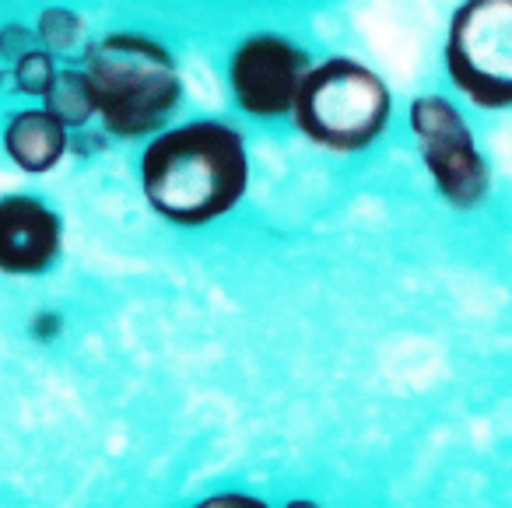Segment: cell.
I'll return each instance as SVG.
<instances>
[{"label": "cell", "mask_w": 512, "mask_h": 508, "mask_svg": "<svg viewBox=\"0 0 512 508\" xmlns=\"http://www.w3.org/2000/svg\"><path fill=\"white\" fill-rule=\"evenodd\" d=\"M249 169L242 130L218 116L169 123L137 158L148 207L179 228H204L232 214L249 190Z\"/></svg>", "instance_id": "6da1fadb"}, {"label": "cell", "mask_w": 512, "mask_h": 508, "mask_svg": "<svg viewBox=\"0 0 512 508\" xmlns=\"http://www.w3.org/2000/svg\"><path fill=\"white\" fill-rule=\"evenodd\" d=\"M99 92V130L109 141H148L176 123L183 74L165 43L137 29H113L92 39L78 60Z\"/></svg>", "instance_id": "7a4b0ae2"}, {"label": "cell", "mask_w": 512, "mask_h": 508, "mask_svg": "<svg viewBox=\"0 0 512 508\" xmlns=\"http://www.w3.org/2000/svg\"><path fill=\"white\" fill-rule=\"evenodd\" d=\"M393 120V92L383 74L358 57L313 60L295 102L292 123L313 148L330 155L369 151Z\"/></svg>", "instance_id": "3957f363"}, {"label": "cell", "mask_w": 512, "mask_h": 508, "mask_svg": "<svg viewBox=\"0 0 512 508\" xmlns=\"http://www.w3.org/2000/svg\"><path fill=\"white\" fill-rule=\"evenodd\" d=\"M442 67L474 109H512V0H460L446 25Z\"/></svg>", "instance_id": "277c9868"}, {"label": "cell", "mask_w": 512, "mask_h": 508, "mask_svg": "<svg viewBox=\"0 0 512 508\" xmlns=\"http://www.w3.org/2000/svg\"><path fill=\"white\" fill-rule=\"evenodd\" d=\"M407 130L435 193L456 211H474L491 193V165L474 127L449 95L421 92L407 106Z\"/></svg>", "instance_id": "5b68a950"}, {"label": "cell", "mask_w": 512, "mask_h": 508, "mask_svg": "<svg viewBox=\"0 0 512 508\" xmlns=\"http://www.w3.org/2000/svg\"><path fill=\"white\" fill-rule=\"evenodd\" d=\"M309 67H313V53L295 39L281 32H253L228 53V95L249 120H285L295 113Z\"/></svg>", "instance_id": "8992f818"}, {"label": "cell", "mask_w": 512, "mask_h": 508, "mask_svg": "<svg viewBox=\"0 0 512 508\" xmlns=\"http://www.w3.org/2000/svg\"><path fill=\"white\" fill-rule=\"evenodd\" d=\"M64 253V221L36 193L0 197V274L39 277Z\"/></svg>", "instance_id": "52a82bcc"}, {"label": "cell", "mask_w": 512, "mask_h": 508, "mask_svg": "<svg viewBox=\"0 0 512 508\" xmlns=\"http://www.w3.org/2000/svg\"><path fill=\"white\" fill-rule=\"evenodd\" d=\"M0 148L8 155L15 169L25 176H46V172L60 169L64 158L74 148V134L43 106H22L4 120L0 127Z\"/></svg>", "instance_id": "ba28073f"}, {"label": "cell", "mask_w": 512, "mask_h": 508, "mask_svg": "<svg viewBox=\"0 0 512 508\" xmlns=\"http://www.w3.org/2000/svg\"><path fill=\"white\" fill-rule=\"evenodd\" d=\"M43 106L50 109L71 134L74 130L99 127V92H95V81L88 78V71L81 64H60Z\"/></svg>", "instance_id": "9c48e42d"}, {"label": "cell", "mask_w": 512, "mask_h": 508, "mask_svg": "<svg viewBox=\"0 0 512 508\" xmlns=\"http://www.w3.org/2000/svg\"><path fill=\"white\" fill-rule=\"evenodd\" d=\"M32 36H36V46L53 53L60 64H64V60L78 64V60L85 57L88 43H92L85 15L67 8V4H46L36 15V22H32Z\"/></svg>", "instance_id": "30bf717a"}, {"label": "cell", "mask_w": 512, "mask_h": 508, "mask_svg": "<svg viewBox=\"0 0 512 508\" xmlns=\"http://www.w3.org/2000/svg\"><path fill=\"white\" fill-rule=\"evenodd\" d=\"M57 71H60V60L53 57V53H46L43 46H29V50L18 53L11 64H4L0 81H8V85H4L8 92L43 102L53 85V78H57Z\"/></svg>", "instance_id": "8fae6325"}, {"label": "cell", "mask_w": 512, "mask_h": 508, "mask_svg": "<svg viewBox=\"0 0 512 508\" xmlns=\"http://www.w3.org/2000/svg\"><path fill=\"white\" fill-rule=\"evenodd\" d=\"M29 46H36L32 25H0V64H11Z\"/></svg>", "instance_id": "7c38bea8"}, {"label": "cell", "mask_w": 512, "mask_h": 508, "mask_svg": "<svg viewBox=\"0 0 512 508\" xmlns=\"http://www.w3.org/2000/svg\"><path fill=\"white\" fill-rule=\"evenodd\" d=\"M197 508H267V505L260 498H249V494L228 491V494H211V498H204Z\"/></svg>", "instance_id": "4fadbf2b"}, {"label": "cell", "mask_w": 512, "mask_h": 508, "mask_svg": "<svg viewBox=\"0 0 512 508\" xmlns=\"http://www.w3.org/2000/svg\"><path fill=\"white\" fill-rule=\"evenodd\" d=\"M60 333V319L53 316V312H39L36 319H32V337L39 340H53Z\"/></svg>", "instance_id": "5bb4252c"}, {"label": "cell", "mask_w": 512, "mask_h": 508, "mask_svg": "<svg viewBox=\"0 0 512 508\" xmlns=\"http://www.w3.org/2000/svg\"><path fill=\"white\" fill-rule=\"evenodd\" d=\"M285 508H320V505H316V501H288Z\"/></svg>", "instance_id": "9a60e30c"}]
</instances>
